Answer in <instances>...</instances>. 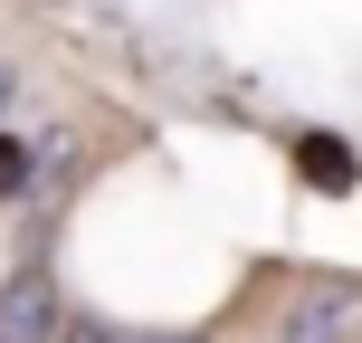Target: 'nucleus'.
<instances>
[{
    "mask_svg": "<svg viewBox=\"0 0 362 343\" xmlns=\"http://www.w3.org/2000/svg\"><path fill=\"white\" fill-rule=\"evenodd\" d=\"M0 343H67V325H57V286L48 267H10V286H0Z\"/></svg>",
    "mask_w": 362,
    "mask_h": 343,
    "instance_id": "f257e3e1",
    "label": "nucleus"
},
{
    "mask_svg": "<svg viewBox=\"0 0 362 343\" xmlns=\"http://www.w3.org/2000/svg\"><path fill=\"white\" fill-rule=\"evenodd\" d=\"M353 315H362L353 286H305V296H296V315H286L267 343H353Z\"/></svg>",
    "mask_w": 362,
    "mask_h": 343,
    "instance_id": "f03ea898",
    "label": "nucleus"
},
{
    "mask_svg": "<svg viewBox=\"0 0 362 343\" xmlns=\"http://www.w3.org/2000/svg\"><path fill=\"white\" fill-rule=\"evenodd\" d=\"M296 163L315 172V191H353V144H325V134H305V144H296Z\"/></svg>",
    "mask_w": 362,
    "mask_h": 343,
    "instance_id": "7ed1b4c3",
    "label": "nucleus"
},
{
    "mask_svg": "<svg viewBox=\"0 0 362 343\" xmlns=\"http://www.w3.org/2000/svg\"><path fill=\"white\" fill-rule=\"evenodd\" d=\"M10 191H29V144L0 134V200H10Z\"/></svg>",
    "mask_w": 362,
    "mask_h": 343,
    "instance_id": "20e7f679",
    "label": "nucleus"
},
{
    "mask_svg": "<svg viewBox=\"0 0 362 343\" xmlns=\"http://www.w3.org/2000/svg\"><path fill=\"white\" fill-rule=\"evenodd\" d=\"M67 343H200V334H67Z\"/></svg>",
    "mask_w": 362,
    "mask_h": 343,
    "instance_id": "39448f33",
    "label": "nucleus"
},
{
    "mask_svg": "<svg viewBox=\"0 0 362 343\" xmlns=\"http://www.w3.org/2000/svg\"><path fill=\"white\" fill-rule=\"evenodd\" d=\"M10 105H19V76H10V67H0V115H10Z\"/></svg>",
    "mask_w": 362,
    "mask_h": 343,
    "instance_id": "423d86ee",
    "label": "nucleus"
}]
</instances>
